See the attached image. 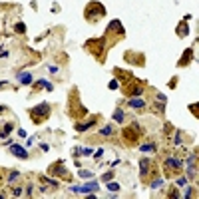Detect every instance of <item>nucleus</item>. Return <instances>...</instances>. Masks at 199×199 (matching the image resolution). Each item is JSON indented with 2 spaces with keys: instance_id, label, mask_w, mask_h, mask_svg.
<instances>
[{
  "instance_id": "1",
  "label": "nucleus",
  "mask_w": 199,
  "mask_h": 199,
  "mask_svg": "<svg viewBox=\"0 0 199 199\" xmlns=\"http://www.w3.org/2000/svg\"><path fill=\"white\" fill-rule=\"evenodd\" d=\"M84 48L92 54V56H96V60H98V62H104V60H106V52L110 50V46H107V42H106L104 36H102V38L88 40V42L84 44Z\"/></svg>"
},
{
  "instance_id": "2",
  "label": "nucleus",
  "mask_w": 199,
  "mask_h": 199,
  "mask_svg": "<svg viewBox=\"0 0 199 199\" xmlns=\"http://www.w3.org/2000/svg\"><path fill=\"white\" fill-rule=\"evenodd\" d=\"M142 136H143V127L139 126L137 122L130 123L127 127L122 130V137H123V143H126V146H137Z\"/></svg>"
},
{
  "instance_id": "3",
  "label": "nucleus",
  "mask_w": 199,
  "mask_h": 199,
  "mask_svg": "<svg viewBox=\"0 0 199 199\" xmlns=\"http://www.w3.org/2000/svg\"><path fill=\"white\" fill-rule=\"evenodd\" d=\"M84 16H86V20H88L90 24L100 22V20L106 16V8H104V4L98 2V0H92V2H88V6L84 8Z\"/></svg>"
},
{
  "instance_id": "4",
  "label": "nucleus",
  "mask_w": 199,
  "mask_h": 199,
  "mask_svg": "<svg viewBox=\"0 0 199 199\" xmlns=\"http://www.w3.org/2000/svg\"><path fill=\"white\" fill-rule=\"evenodd\" d=\"M68 114L70 117H84L88 112L86 107L80 104V96H78V88H74L70 92V98H68Z\"/></svg>"
},
{
  "instance_id": "5",
  "label": "nucleus",
  "mask_w": 199,
  "mask_h": 199,
  "mask_svg": "<svg viewBox=\"0 0 199 199\" xmlns=\"http://www.w3.org/2000/svg\"><path fill=\"white\" fill-rule=\"evenodd\" d=\"M112 36H116V40H122L123 36H126V30H123V26H122V22H120V20H112V24L106 28L104 38H106V42H107V46H110V48L116 44Z\"/></svg>"
},
{
  "instance_id": "6",
  "label": "nucleus",
  "mask_w": 199,
  "mask_h": 199,
  "mask_svg": "<svg viewBox=\"0 0 199 199\" xmlns=\"http://www.w3.org/2000/svg\"><path fill=\"white\" fill-rule=\"evenodd\" d=\"M50 104H46V102H42V104L34 106L30 110V120L36 123V126H40V123H44L48 117H50Z\"/></svg>"
},
{
  "instance_id": "7",
  "label": "nucleus",
  "mask_w": 199,
  "mask_h": 199,
  "mask_svg": "<svg viewBox=\"0 0 199 199\" xmlns=\"http://www.w3.org/2000/svg\"><path fill=\"white\" fill-rule=\"evenodd\" d=\"M143 90H146V84H143L142 80L133 78L132 82L123 84L122 92H123V96H126V98H136V96H142V94H143Z\"/></svg>"
},
{
  "instance_id": "8",
  "label": "nucleus",
  "mask_w": 199,
  "mask_h": 199,
  "mask_svg": "<svg viewBox=\"0 0 199 199\" xmlns=\"http://www.w3.org/2000/svg\"><path fill=\"white\" fill-rule=\"evenodd\" d=\"M161 167H163V173L167 177H173L175 173H179L181 167H183V161L179 157H165L163 163H161Z\"/></svg>"
},
{
  "instance_id": "9",
  "label": "nucleus",
  "mask_w": 199,
  "mask_h": 199,
  "mask_svg": "<svg viewBox=\"0 0 199 199\" xmlns=\"http://www.w3.org/2000/svg\"><path fill=\"white\" fill-rule=\"evenodd\" d=\"M139 169H142V181H146V183H147L149 177L155 175V161L143 157L142 161H139Z\"/></svg>"
},
{
  "instance_id": "10",
  "label": "nucleus",
  "mask_w": 199,
  "mask_h": 199,
  "mask_svg": "<svg viewBox=\"0 0 199 199\" xmlns=\"http://www.w3.org/2000/svg\"><path fill=\"white\" fill-rule=\"evenodd\" d=\"M48 173H50V175H56V177H62V179H66V181L72 179V175H70L68 169L64 167V161H62V159H58L56 163H52L50 167H48Z\"/></svg>"
},
{
  "instance_id": "11",
  "label": "nucleus",
  "mask_w": 199,
  "mask_h": 199,
  "mask_svg": "<svg viewBox=\"0 0 199 199\" xmlns=\"http://www.w3.org/2000/svg\"><path fill=\"white\" fill-rule=\"evenodd\" d=\"M126 62L133 64V66H143L146 64V56L143 54H137V52H126Z\"/></svg>"
},
{
  "instance_id": "12",
  "label": "nucleus",
  "mask_w": 199,
  "mask_h": 199,
  "mask_svg": "<svg viewBox=\"0 0 199 199\" xmlns=\"http://www.w3.org/2000/svg\"><path fill=\"white\" fill-rule=\"evenodd\" d=\"M74 193H92V191H98V181H90L88 185H80V187H72Z\"/></svg>"
},
{
  "instance_id": "13",
  "label": "nucleus",
  "mask_w": 199,
  "mask_h": 199,
  "mask_svg": "<svg viewBox=\"0 0 199 199\" xmlns=\"http://www.w3.org/2000/svg\"><path fill=\"white\" fill-rule=\"evenodd\" d=\"M114 76H116V80H120L122 84H127V82H132V80H133L132 74L126 72V70H122V68H114Z\"/></svg>"
},
{
  "instance_id": "14",
  "label": "nucleus",
  "mask_w": 199,
  "mask_h": 199,
  "mask_svg": "<svg viewBox=\"0 0 199 199\" xmlns=\"http://www.w3.org/2000/svg\"><path fill=\"white\" fill-rule=\"evenodd\" d=\"M96 123H98V116H96V117L92 116L88 122H78L76 123V132H86V130H90V127H94Z\"/></svg>"
},
{
  "instance_id": "15",
  "label": "nucleus",
  "mask_w": 199,
  "mask_h": 199,
  "mask_svg": "<svg viewBox=\"0 0 199 199\" xmlns=\"http://www.w3.org/2000/svg\"><path fill=\"white\" fill-rule=\"evenodd\" d=\"M10 152H12L14 155H18L20 159H28V152H26L24 147H20V146H16V143H12L10 146Z\"/></svg>"
},
{
  "instance_id": "16",
  "label": "nucleus",
  "mask_w": 199,
  "mask_h": 199,
  "mask_svg": "<svg viewBox=\"0 0 199 199\" xmlns=\"http://www.w3.org/2000/svg\"><path fill=\"white\" fill-rule=\"evenodd\" d=\"M126 104L130 106V107H136V110H143V107H146L147 104H146V100H133V98H130V100H126Z\"/></svg>"
},
{
  "instance_id": "17",
  "label": "nucleus",
  "mask_w": 199,
  "mask_h": 199,
  "mask_svg": "<svg viewBox=\"0 0 199 199\" xmlns=\"http://www.w3.org/2000/svg\"><path fill=\"white\" fill-rule=\"evenodd\" d=\"M191 58H193V50H191V48H187V50L183 52V56L179 58V66H181V68H185L187 64H189Z\"/></svg>"
},
{
  "instance_id": "18",
  "label": "nucleus",
  "mask_w": 199,
  "mask_h": 199,
  "mask_svg": "<svg viewBox=\"0 0 199 199\" xmlns=\"http://www.w3.org/2000/svg\"><path fill=\"white\" fill-rule=\"evenodd\" d=\"M187 34H189V26H187V22L183 20V22L177 26V36H179V38H185Z\"/></svg>"
},
{
  "instance_id": "19",
  "label": "nucleus",
  "mask_w": 199,
  "mask_h": 199,
  "mask_svg": "<svg viewBox=\"0 0 199 199\" xmlns=\"http://www.w3.org/2000/svg\"><path fill=\"white\" fill-rule=\"evenodd\" d=\"M12 130H14V123H12V122L4 123V126H2V130H0V139H4V137H6Z\"/></svg>"
},
{
  "instance_id": "20",
  "label": "nucleus",
  "mask_w": 199,
  "mask_h": 199,
  "mask_svg": "<svg viewBox=\"0 0 199 199\" xmlns=\"http://www.w3.org/2000/svg\"><path fill=\"white\" fill-rule=\"evenodd\" d=\"M20 82H22L24 86H28V84H32V80H34V78H32V74H20Z\"/></svg>"
},
{
  "instance_id": "21",
  "label": "nucleus",
  "mask_w": 199,
  "mask_h": 199,
  "mask_svg": "<svg viewBox=\"0 0 199 199\" xmlns=\"http://www.w3.org/2000/svg\"><path fill=\"white\" fill-rule=\"evenodd\" d=\"M114 120H116L117 123H123V110H120V107H117V110L114 112Z\"/></svg>"
},
{
  "instance_id": "22",
  "label": "nucleus",
  "mask_w": 199,
  "mask_h": 199,
  "mask_svg": "<svg viewBox=\"0 0 199 199\" xmlns=\"http://www.w3.org/2000/svg\"><path fill=\"white\" fill-rule=\"evenodd\" d=\"M100 133H102V136H114V127L106 126V127H102V130H100Z\"/></svg>"
},
{
  "instance_id": "23",
  "label": "nucleus",
  "mask_w": 199,
  "mask_h": 199,
  "mask_svg": "<svg viewBox=\"0 0 199 199\" xmlns=\"http://www.w3.org/2000/svg\"><path fill=\"white\" fill-rule=\"evenodd\" d=\"M142 152H155V143H143V146H139Z\"/></svg>"
},
{
  "instance_id": "24",
  "label": "nucleus",
  "mask_w": 199,
  "mask_h": 199,
  "mask_svg": "<svg viewBox=\"0 0 199 199\" xmlns=\"http://www.w3.org/2000/svg\"><path fill=\"white\" fill-rule=\"evenodd\" d=\"M94 173L92 171H86V169H80V177H82V179H90V177H92Z\"/></svg>"
},
{
  "instance_id": "25",
  "label": "nucleus",
  "mask_w": 199,
  "mask_h": 199,
  "mask_svg": "<svg viewBox=\"0 0 199 199\" xmlns=\"http://www.w3.org/2000/svg\"><path fill=\"white\" fill-rule=\"evenodd\" d=\"M14 30H16V32H18V34H24V32H26V26H24L22 22H18V24H16V26H14Z\"/></svg>"
},
{
  "instance_id": "26",
  "label": "nucleus",
  "mask_w": 199,
  "mask_h": 199,
  "mask_svg": "<svg viewBox=\"0 0 199 199\" xmlns=\"http://www.w3.org/2000/svg\"><path fill=\"white\" fill-rule=\"evenodd\" d=\"M117 189H120V185H117V183H112V181L107 183V191H117Z\"/></svg>"
},
{
  "instance_id": "27",
  "label": "nucleus",
  "mask_w": 199,
  "mask_h": 199,
  "mask_svg": "<svg viewBox=\"0 0 199 199\" xmlns=\"http://www.w3.org/2000/svg\"><path fill=\"white\" fill-rule=\"evenodd\" d=\"M18 177H20V173H18V171H12V173L8 175V181H16Z\"/></svg>"
},
{
  "instance_id": "28",
  "label": "nucleus",
  "mask_w": 199,
  "mask_h": 199,
  "mask_svg": "<svg viewBox=\"0 0 199 199\" xmlns=\"http://www.w3.org/2000/svg\"><path fill=\"white\" fill-rule=\"evenodd\" d=\"M165 100H167V98H165L163 94H157V96H155V102H161V104H165Z\"/></svg>"
},
{
  "instance_id": "29",
  "label": "nucleus",
  "mask_w": 199,
  "mask_h": 199,
  "mask_svg": "<svg viewBox=\"0 0 199 199\" xmlns=\"http://www.w3.org/2000/svg\"><path fill=\"white\" fill-rule=\"evenodd\" d=\"M112 177H114V173H112V171H107V173H104V175H102V179H104V181H110Z\"/></svg>"
},
{
  "instance_id": "30",
  "label": "nucleus",
  "mask_w": 199,
  "mask_h": 199,
  "mask_svg": "<svg viewBox=\"0 0 199 199\" xmlns=\"http://www.w3.org/2000/svg\"><path fill=\"white\" fill-rule=\"evenodd\" d=\"M107 88H110V90H116V88H117V80L114 78V80H112L110 84H107Z\"/></svg>"
},
{
  "instance_id": "31",
  "label": "nucleus",
  "mask_w": 199,
  "mask_h": 199,
  "mask_svg": "<svg viewBox=\"0 0 199 199\" xmlns=\"http://www.w3.org/2000/svg\"><path fill=\"white\" fill-rule=\"evenodd\" d=\"M161 183H163L161 179H153L152 181V187H153V189H155V187H161Z\"/></svg>"
},
{
  "instance_id": "32",
  "label": "nucleus",
  "mask_w": 199,
  "mask_h": 199,
  "mask_svg": "<svg viewBox=\"0 0 199 199\" xmlns=\"http://www.w3.org/2000/svg\"><path fill=\"white\" fill-rule=\"evenodd\" d=\"M12 195H16V197H18V195H22V189H20V187H16V189H12Z\"/></svg>"
},
{
  "instance_id": "33",
  "label": "nucleus",
  "mask_w": 199,
  "mask_h": 199,
  "mask_svg": "<svg viewBox=\"0 0 199 199\" xmlns=\"http://www.w3.org/2000/svg\"><path fill=\"white\" fill-rule=\"evenodd\" d=\"M189 110L193 112V116H195V117H197V104H193V106H189Z\"/></svg>"
},
{
  "instance_id": "34",
  "label": "nucleus",
  "mask_w": 199,
  "mask_h": 199,
  "mask_svg": "<svg viewBox=\"0 0 199 199\" xmlns=\"http://www.w3.org/2000/svg\"><path fill=\"white\" fill-rule=\"evenodd\" d=\"M175 86H177V78H173V80L169 82V88H175Z\"/></svg>"
},
{
  "instance_id": "35",
  "label": "nucleus",
  "mask_w": 199,
  "mask_h": 199,
  "mask_svg": "<svg viewBox=\"0 0 199 199\" xmlns=\"http://www.w3.org/2000/svg\"><path fill=\"white\" fill-rule=\"evenodd\" d=\"M34 139H36L34 136H32V137H28V142H26V146H32V143H34Z\"/></svg>"
},
{
  "instance_id": "36",
  "label": "nucleus",
  "mask_w": 199,
  "mask_h": 199,
  "mask_svg": "<svg viewBox=\"0 0 199 199\" xmlns=\"http://www.w3.org/2000/svg\"><path fill=\"white\" fill-rule=\"evenodd\" d=\"M4 86H6V82H0V88H4Z\"/></svg>"
},
{
  "instance_id": "37",
  "label": "nucleus",
  "mask_w": 199,
  "mask_h": 199,
  "mask_svg": "<svg viewBox=\"0 0 199 199\" xmlns=\"http://www.w3.org/2000/svg\"><path fill=\"white\" fill-rule=\"evenodd\" d=\"M0 183H2V175H0Z\"/></svg>"
}]
</instances>
